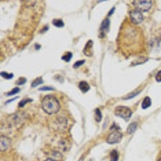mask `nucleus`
I'll list each match as a JSON object with an SVG mask.
<instances>
[{
  "instance_id": "1a4fd4ad",
  "label": "nucleus",
  "mask_w": 161,
  "mask_h": 161,
  "mask_svg": "<svg viewBox=\"0 0 161 161\" xmlns=\"http://www.w3.org/2000/svg\"><path fill=\"white\" fill-rule=\"evenodd\" d=\"M11 144V140L8 137L2 135L0 139V150L1 152H4L8 147H10Z\"/></svg>"
},
{
  "instance_id": "39448f33",
  "label": "nucleus",
  "mask_w": 161,
  "mask_h": 161,
  "mask_svg": "<svg viewBox=\"0 0 161 161\" xmlns=\"http://www.w3.org/2000/svg\"><path fill=\"white\" fill-rule=\"evenodd\" d=\"M133 5L140 12H147L152 8V1L150 0H135L133 1Z\"/></svg>"
},
{
  "instance_id": "6e6552de",
  "label": "nucleus",
  "mask_w": 161,
  "mask_h": 161,
  "mask_svg": "<svg viewBox=\"0 0 161 161\" xmlns=\"http://www.w3.org/2000/svg\"><path fill=\"white\" fill-rule=\"evenodd\" d=\"M110 20L109 18H106L102 21V23L101 24V27H100L99 37H101V38L104 37L106 34L108 32L110 28Z\"/></svg>"
},
{
  "instance_id": "b1692460",
  "label": "nucleus",
  "mask_w": 161,
  "mask_h": 161,
  "mask_svg": "<svg viewBox=\"0 0 161 161\" xmlns=\"http://www.w3.org/2000/svg\"><path fill=\"white\" fill-rule=\"evenodd\" d=\"M19 91H20V90H19V87H16V88H14L11 91L8 92V93L7 94V96H11V95H14L15 94H17V93H19Z\"/></svg>"
},
{
  "instance_id": "dca6fc26",
  "label": "nucleus",
  "mask_w": 161,
  "mask_h": 161,
  "mask_svg": "<svg viewBox=\"0 0 161 161\" xmlns=\"http://www.w3.org/2000/svg\"><path fill=\"white\" fill-rule=\"evenodd\" d=\"M94 119L96 122H98V123L101 122V120H102V113L98 108H96L94 110Z\"/></svg>"
},
{
  "instance_id": "a878e982",
  "label": "nucleus",
  "mask_w": 161,
  "mask_h": 161,
  "mask_svg": "<svg viewBox=\"0 0 161 161\" xmlns=\"http://www.w3.org/2000/svg\"><path fill=\"white\" fill-rule=\"evenodd\" d=\"M39 90H40V91H53V90H54V88L50 87V86H44V87L40 88Z\"/></svg>"
},
{
  "instance_id": "20e7f679",
  "label": "nucleus",
  "mask_w": 161,
  "mask_h": 161,
  "mask_svg": "<svg viewBox=\"0 0 161 161\" xmlns=\"http://www.w3.org/2000/svg\"><path fill=\"white\" fill-rule=\"evenodd\" d=\"M114 114L119 118H122L124 120L128 121L132 115V111L130 108H128L127 106H118L114 109Z\"/></svg>"
},
{
  "instance_id": "c756f323",
  "label": "nucleus",
  "mask_w": 161,
  "mask_h": 161,
  "mask_svg": "<svg viewBox=\"0 0 161 161\" xmlns=\"http://www.w3.org/2000/svg\"><path fill=\"white\" fill-rule=\"evenodd\" d=\"M44 161H56L54 160H52V159H51V158H48V159H46V160H44Z\"/></svg>"
},
{
  "instance_id": "6ab92c4d",
  "label": "nucleus",
  "mask_w": 161,
  "mask_h": 161,
  "mask_svg": "<svg viewBox=\"0 0 161 161\" xmlns=\"http://www.w3.org/2000/svg\"><path fill=\"white\" fill-rule=\"evenodd\" d=\"M72 57H73V54H72V52H67L65 53V55L61 57L62 60H64L66 62H69L70 60H71Z\"/></svg>"
},
{
  "instance_id": "5701e85b",
  "label": "nucleus",
  "mask_w": 161,
  "mask_h": 161,
  "mask_svg": "<svg viewBox=\"0 0 161 161\" xmlns=\"http://www.w3.org/2000/svg\"><path fill=\"white\" fill-rule=\"evenodd\" d=\"M26 82H27V79H26L25 77H19V79L16 80L15 84L17 85H24Z\"/></svg>"
},
{
  "instance_id": "2eb2a0df",
  "label": "nucleus",
  "mask_w": 161,
  "mask_h": 161,
  "mask_svg": "<svg viewBox=\"0 0 161 161\" xmlns=\"http://www.w3.org/2000/svg\"><path fill=\"white\" fill-rule=\"evenodd\" d=\"M110 161H118L119 158V152L116 150H112L110 152Z\"/></svg>"
},
{
  "instance_id": "4468645a",
  "label": "nucleus",
  "mask_w": 161,
  "mask_h": 161,
  "mask_svg": "<svg viewBox=\"0 0 161 161\" xmlns=\"http://www.w3.org/2000/svg\"><path fill=\"white\" fill-rule=\"evenodd\" d=\"M137 127H138V123L136 122H133L131 123L129 126H128L127 127V132L128 134H132L135 131V130L137 129Z\"/></svg>"
},
{
  "instance_id": "f3484780",
  "label": "nucleus",
  "mask_w": 161,
  "mask_h": 161,
  "mask_svg": "<svg viewBox=\"0 0 161 161\" xmlns=\"http://www.w3.org/2000/svg\"><path fill=\"white\" fill-rule=\"evenodd\" d=\"M52 24H53L55 27H57V28H63L64 25H65L63 20L60 19H53V20H52Z\"/></svg>"
},
{
  "instance_id": "0eeeda50",
  "label": "nucleus",
  "mask_w": 161,
  "mask_h": 161,
  "mask_svg": "<svg viewBox=\"0 0 161 161\" xmlns=\"http://www.w3.org/2000/svg\"><path fill=\"white\" fill-rule=\"evenodd\" d=\"M24 120H25V118L24 117V114H14L10 116L9 119V123L14 126V127H16V126H19L20 124L24 123Z\"/></svg>"
},
{
  "instance_id": "f03ea898",
  "label": "nucleus",
  "mask_w": 161,
  "mask_h": 161,
  "mask_svg": "<svg viewBox=\"0 0 161 161\" xmlns=\"http://www.w3.org/2000/svg\"><path fill=\"white\" fill-rule=\"evenodd\" d=\"M41 107L47 114H53L60 110L61 104L56 97L52 95H46L42 99Z\"/></svg>"
},
{
  "instance_id": "ddd939ff",
  "label": "nucleus",
  "mask_w": 161,
  "mask_h": 161,
  "mask_svg": "<svg viewBox=\"0 0 161 161\" xmlns=\"http://www.w3.org/2000/svg\"><path fill=\"white\" fill-rule=\"evenodd\" d=\"M50 158L52 159V160H54L58 161L62 159V154L60 152H57V151H53V152H52V153H51Z\"/></svg>"
},
{
  "instance_id": "9b49d317",
  "label": "nucleus",
  "mask_w": 161,
  "mask_h": 161,
  "mask_svg": "<svg viewBox=\"0 0 161 161\" xmlns=\"http://www.w3.org/2000/svg\"><path fill=\"white\" fill-rule=\"evenodd\" d=\"M78 87H79L80 91H81L82 93H84V94L86 93V92H88L90 89L89 84H88L86 81H85V80L80 81V83H79V85H78Z\"/></svg>"
},
{
  "instance_id": "2f4dec72",
  "label": "nucleus",
  "mask_w": 161,
  "mask_h": 161,
  "mask_svg": "<svg viewBox=\"0 0 161 161\" xmlns=\"http://www.w3.org/2000/svg\"><path fill=\"white\" fill-rule=\"evenodd\" d=\"M160 39H161V37H160Z\"/></svg>"
},
{
  "instance_id": "393cba45",
  "label": "nucleus",
  "mask_w": 161,
  "mask_h": 161,
  "mask_svg": "<svg viewBox=\"0 0 161 161\" xmlns=\"http://www.w3.org/2000/svg\"><path fill=\"white\" fill-rule=\"evenodd\" d=\"M85 60H81V61H77L75 62V64L73 65V68H75V69H77V68H78V67L81 66L82 65H84L85 64Z\"/></svg>"
},
{
  "instance_id": "bb28decb",
  "label": "nucleus",
  "mask_w": 161,
  "mask_h": 161,
  "mask_svg": "<svg viewBox=\"0 0 161 161\" xmlns=\"http://www.w3.org/2000/svg\"><path fill=\"white\" fill-rule=\"evenodd\" d=\"M155 78L157 82H161V70L157 72L156 76H155Z\"/></svg>"
},
{
  "instance_id": "423d86ee",
  "label": "nucleus",
  "mask_w": 161,
  "mask_h": 161,
  "mask_svg": "<svg viewBox=\"0 0 161 161\" xmlns=\"http://www.w3.org/2000/svg\"><path fill=\"white\" fill-rule=\"evenodd\" d=\"M130 19L133 24H139L143 20V15L142 12L139 11L137 10H133L130 11Z\"/></svg>"
},
{
  "instance_id": "c85d7f7f",
  "label": "nucleus",
  "mask_w": 161,
  "mask_h": 161,
  "mask_svg": "<svg viewBox=\"0 0 161 161\" xmlns=\"http://www.w3.org/2000/svg\"><path fill=\"white\" fill-rule=\"evenodd\" d=\"M157 161H161V152H160L159 156L157 157Z\"/></svg>"
},
{
  "instance_id": "a211bd4d",
  "label": "nucleus",
  "mask_w": 161,
  "mask_h": 161,
  "mask_svg": "<svg viewBox=\"0 0 161 161\" xmlns=\"http://www.w3.org/2000/svg\"><path fill=\"white\" fill-rule=\"evenodd\" d=\"M43 82V79L42 77H38V78H36V79H35V80L32 81V87H36V86H38V85H41Z\"/></svg>"
},
{
  "instance_id": "aec40b11",
  "label": "nucleus",
  "mask_w": 161,
  "mask_h": 161,
  "mask_svg": "<svg viewBox=\"0 0 161 161\" xmlns=\"http://www.w3.org/2000/svg\"><path fill=\"white\" fill-rule=\"evenodd\" d=\"M1 76L3 77L4 79H7V80H10L11 78H13V73H8L7 72H1Z\"/></svg>"
},
{
  "instance_id": "f8f14e48",
  "label": "nucleus",
  "mask_w": 161,
  "mask_h": 161,
  "mask_svg": "<svg viewBox=\"0 0 161 161\" xmlns=\"http://www.w3.org/2000/svg\"><path fill=\"white\" fill-rule=\"evenodd\" d=\"M152 105V99L149 97H145L142 102V108L143 110L147 109Z\"/></svg>"
},
{
  "instance_id": "9d476101",
  "label": "nucleus",
  "mask_w": 161,
  "mask_h": 161,
  "mask_svg": "<svg viewBox=\"0 0 161 161\" xmlns=\"http://www.w3.org/2000/svg\"><path fill=\"white\" fill-rule=\"evenodd\" d=\"M92 48H93V41L92 40H89L87 44H85V47L84 48L83 52H86L85 53L86 56H92L93 52H92Z\"/></svg>"
},
{
  "instance_id": "4be33fe9",
  "label": "nucleus",
  "mask_w": 161,
  "mask_h": 161,
  "mask_svg": "<svg viewBox=\"0 0 161 161\" xmlns=\"http://www.w3.org/2000/svg\"><path fill=\"white\" fill-rule=\"evenodd\" d=\"M31 102H32V99H31V98H25V99L22 100L21 102H19V107H24L27 103Z\"/></svg>"
},
{
  "instance_id": "412c9836",
  "label": "nucleus",
  "mask_w": 161,
  "mask_h": 161,
  "mask_svg": "<svg viewBox=\"0 0 161 161\" xmlns=\"http://www.w3.org/2000/svg\"><path fill=\"white\" fill-rule=\"evenodd\" d=\"M148 60L147 58H144V57H139V59L137 60V61H135L133 62L132 64H131V65H140V64H143V63H144V62H146Z\"/></svg>"
},
{
  "instance_id": "cd10ccee",
  "label": "nucleus",
  "mask_w": 161,
  "mask_h": 161,
  "mask_svg": "<svg viewBox=\"0 0 161 161\" xmlns=\"http://www.w3.org/2000/svg\"><path fill=\"white\" fill-rule=\"evenodd\" d=\"M114 10H115V7H113L112 9L110 10V12H109V14H108V15H110L112 14V13H114Z\"/></svg>"
},
{
  "instance_id": "7ed1b4c3",
  "label": "nucleus",
  "mask_w": 161,
  "mask_h": 161,
  "mask_svg": "<svg viewBox=\"0 0 161 161\" xmlns=\"http://www.w3.org/2000/svg\"><path fill=\"white\" fill-rule=\"evenodd\" d=\"M110 129L113 130V131H111L110 134L108 135V137L106 138V143H109V144L119 143L123 138V134L120 131L119 126H117L114 123Z\"/></svg>"
},
{
  "instance_id": "f257e3e1",
  "label": "nucleus",
  "mask_w": 161,
  "mask_h": 161,
  "mask_svg": "<svg viewBox=\"0 0 161 161\" xmlns=\"http://www.w3.org/2000/svg\"><path fill=\"white\" fill-rule=\"evenodd\" d=\"M141 38L142 35L139 28L134 26L133 24L125 22L119 33V46L124 54L129 56L137 54L139 52Z\"/></svg>"
},
{
  "instance_id": "7c9ffc66",
  "label": "nucleus",
  "mask_w": 161,
  "mask_h": 161,
  "mask_svg": "<svg viewBox=\"0 0 161 161\" xmlns=\"http://www.w3.org/2000/svg\"><path fill=\"white\" fill-rule=\"evenodd\" d=\"M35 47L37 48V49H40V45H39V44H36V45H35Z\"/></svg>"
}]
</instances>
